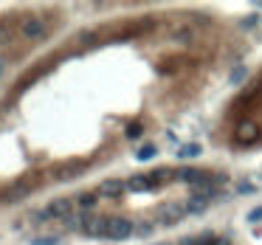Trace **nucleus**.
Listing matches in <instances>:
<instances>
[{
    "mask_svg": "<svg viewBox=\"0 0 262 245\" xmlns=\"http://www.w3.org/2000/svg\"><path fill=\"white\" fill-rule=\"evenodd\" d=\"M209 203H212V200H206V197H197V195H192L189 200H186V211H189V215H197V211H203V208H206Z\"/></svg>",
    "mask_w": 262,
    "mask_h": 245,
    "instance_id": "f8f14e48",
    "label": "nucleus"
},
{
    "mask_svg": "<svg viewBox=\"0 0 262 245\" xmlns=\"http://www.w3.org/2000/svg\"><path fill=\"white\" fill-rule=\"evenodd\" d=\"M135 158H138V161H150V158H155V147H153V144H144V147L135 152Z\"/></svg>",
    "mask_w": 262,
    "mask_h": 245,
    "instance_id": "2eb2a0df",
    "label": "nucleus"
},
{
    "mask_svg": "<svg viewBox=\"0 0 262 245\" xmlns=\"http://www.w3.org/2000/svg\"><path fill=\"white\" fill-rule=\"evenodd\" d=\"M166 178H169V172H166V169H155V172H150V180H153V186H155V183H161V180H166Z\"/></svg>",
    "mask_w": 262,
    "mask_h": 245,
    "instance_id": "f3484780",
    "label": "nucleus"
},
{
    "mask_svg": "<svg viewBox=\"0 0 262 245\" xmlns=\"http://www.w3.org/2000/svg\"><path fill=\"white\" fill-rule=\"evenodd\" d=\"M96 200H99V195H93V192H85V195L76 197V203H79L82 208H93V206H96Z\"/></svg>",
    "mask_w": 262,
    "mask_h": 245,
    "instance_id": "4468645a",
    "label": "nucleus"
},
{
    "mask_svg": "<svg viewBox=\"0 0 262 245\" xmlns=\"http://www.w3.org/2000/svg\"><path fill=\"white\" fill-rule=\"evenodd\" d=\"M200 152H203L200 144H183L181 152H178V158H183V161H186V158H197Z\"/></svg>",
    "mask_w": 262,
    "mask_h": 245,
    "instance_id": "ddd939ff",
    "label": "nucleus"
},
{
    "mask_svg": "<svg viewBox=\"0 0 262 245\" xmlns=\"http://www.w3.org/2000/svg\"><path fill=\"white\" fill-rule=\"evenodd\" d=\"M181 183H186V186H200V183H206V180H212V172H206V169H181L175 175Z\"/></svg>",
    "mask_w": 262,
    "mask_h": 245,
    "instance_id": "20e7f679",
    "label": "nucleus"
},
{
    "mask_svg": "<svg viewBox=\"0 0 262 245\" xmlns=\"http://www.w3.org/2000/svg\"><path fill=\"white\" fill-rule=\"evenodd\" d=\"M214 245H228V239H217V242H214Z\"/></svg>",
    "mask_w": 262,
    "mask_h": 245,
    "instance_id": "a878e982",
    "label": "nucleus"
},
{
    "mask_svg": "<svg viewBox=\"0 0 262 245\" xmlns=\"http://www.w3.org/2000/svg\"><path fill=\"white\" fill-rule=\"evenodd\" d=\"M133 231H135L133 220H124V217H110V231H107V239H127Z\"/></svg>",
    "mask_w": 262,
    "mask_h": 245,
    "instance_id": "7ed1b4c3",
    "label": "nucleus"
},
{
    "mask_svg": "<svg viewBox=\"0 0 262 245\" xmlns=\"http://www.w3.org/2000/svg\"><path fill=\"white\" fill-rule=\"evenodd\" d=\"M135 231H138L141 237H147V234H153V226H144V223H141V226L135 228Z\"/></svg>",
    "mask_w": 262,
    "mask_h": 245,
    "instance_id": "b1692460",
    "label": "nucleus"
},
{
    "mask_svg": "<svg viewBox=\"0 0 262 245\" xmlns=\"http://www.w3.org/2000/svg\"><path fill=\"white\" fill-rule=\"evenodd\" d=\"M127 135H130V138H138V135H141V124H130Z\"/></svg>",
    "mask_w": 262,
    "mask_h": 245,
    "instance_id": "5701e85b",
    "label": "nucleus"
},
{
    "mask_svg": "<svg viewBox=\"0 0 262 245\" xmlns=\"http://www.w3.org/2000/svg\"><path fill=\"white\" fill-rule=\"evenodd\" d=\"M34 186H37V183H34L31 178H25V180H17V183H14L12 189L6 192V200H12V203H14V200H23V197L28 195V192L34 189Z\"/></svg>",
    "mask_w": 262,
    "mask_h": 245,
    "instance_id": "1a4fd4ad",
    "label": "nucleus"
},
{
    "mask_svg": "<svg viewBox=\"0 0 262 245\" xmlns=\"http://www.w3.org/2000/svg\"><path fill=\"white\" fill-rule=\"evenodd\" d=\"M34 245H56V237H37Z\"/></svg>",
    "mask_w": 262,
    "mask_h": 245,
    "instance_id": "4be33fe9",
    "label": "nucleus"
},
{
    "mask_svg": "<svg viewBox=\"0 0 262 245\" xmlns=\"http://www.w3.org/2000/svg\"><path fill=\"white\" fill-rule=\"evenodd\" d=\"M127 189L130 192H147V189H153V180H150V175H133L127 180Z\"/></svg>",
    "mask_w": 262,
    "mask_h": 245,
    "instance_id": "9b49d317",
    "label": "nucleus"
},
{
    "mask_svg": "<svg viewBox=\"0 0 262 245\" xmlns=\"http://www.w3.org/2000/svg\"><path fill=\"white\" fill-rule=\"evenodd\" d=\"M12 40V28L6 23H0V43H9Z\"/></svg>",
    "mask_w": 262,
    "mask_h": 245,
    "instance_id": "a211bd4d",
    "label": "nucleus"
},
{
    "mask_svg": "<svg viewBox=\"0 0 262 245\" xmlns=\"http://www.w3.org/2000/svg\"><path fill=\"white\" fill-rule=\"evenodd\" d=\"M93 37H96V31H82V34H79V40H82L85 45H91V43H93Z\"/></svg>",
    "mask_w": 262,
    "mask_h": 245,
    "instance_id": "412c9836",
    "label": "nucleus"
},
{
    "mask_svg": "<svg viewBox=\"0 0 262 245\" xmlns=\"http://www.w3.org/2000/svg\"><path fill=\"white\" fill-rule=\"evenodd\" d=\"M245 76H248V71L240 65V68H234V71H231V76H228V79H231V85H240V82H245Z\"/></svg>",
    "mask_w": 262,
    "mask_h": 245,
    "instance_id": "dca6fc26",
    "label": "nucleus"
},
{
    "mask_svg": "<svg viewBox=\"0 0 262 245\" xmlns=\"http://www.w3.org/2000/svg\"><path fill=\"white\" fill-rule=\"evenodd\" d=\"M3 71H6V56H0V76H3Z\"/></svg>",
    "mask_w": 262,
    "mask_h": 245,
    "instance_id": "393cba45",
    "label": "nucleus"
},
{
    "mask_svg": "<svg viewBox=\"0 0 262 245\" xmlns=\"http://www.w3.org/2000/svg\"><path fill=\"white\" fill-rule=\"evenodd\" d=\"M183 215H186V206H175V203H166V206H161V208H158L161 223H169V226L181 223V220H183Z\"/></svg>",
    "mask_w": 262,
    "mask_h": 245,
    "instance_id": "0eeeda50",
    "label": "nucleus"
},
{
    "mask_svg": "<svg viewBox=\"0 0 262 245\" xmlns=\"http://www.w3.org/2000/svg\"><path fill=\"white\" fill-rule=\"evenodd\" d=\"M51 217H68L73 211V200L71 197H60V200H51L48 208H45Z\"/></svg>",
    "mask_w": 262,
    "mask_h": 245,
    "instance_id": "6e6552de",
    "label": "nucleus"
},
{
    "mask_svg": "<svg viewBox=\"0 0 262 245\" xmlns=\"http://www.w3.org/2000/svg\"><path fill=\"white\" fill-rule=\"evenodd\" d=\"M172 40H175V43H192V40H195V28H192L189 23L175 25V28H172Z\"/></svg>",
    "mask_w": 262,
    "mask_h": 245,
    "instance_id": "9d476101",
    "label": "nucleus"
},
{
    "mask_svg": "<svg viewBox=\"0 0 262 245\" xmlns=\"http://www.w3.org/2000/svg\"><path fill=\"white\" fill-rule=\"evenodd\" d=\"M45 217H51L48 211H31L28 220H31V223H45Z\"/></svg>",
    "mask_w": 262,
    "mask_h": 245,
    "instance_id": "6ab92c4d",
    "label": "nucleus"
},
{
    "mask_svg": "<svg viewBox=\"0 0 262 245\" xmlns=\"http://www.w3.org/2000/svg\"><path fill=\"white\" fill-rule=\"evenodd\" d=\"M124 192H127V183H124V180L107 178V180H102V183H99V192H96V195H99V197H122Z\"/></svg>",
    "mask_w": 262,
    "mask_h": 245,
    "instance_id": "423d86ee",
    "label": "nucleus"
},
{
    "mask_svg": "<svg viewBox=\"0 0 262 245\" xmlns=\"http://www.w3.org/2000/svg\"><path fill=\"white\" fill-rule=\"evenodd\" d=\"M82 231L88 237H107L110 217H82Z\"/></svg>",
    "mask_w": 262,
    "mask_h": 245,
    "instance_id": "f03ea898",
    "label": "nucleus"
},
{
    "mask_svg": "<svg viewBox=\"0 0 262 245\" xmlns=\"http://www.w3.org/2000/svg\"><path fill=\"white\" fill-rule=\"evenodd\" d=\"M256 138H259V127L254 121H243L234 130V144L237 147H251V144H256Z\"/></svg>",
    "mask_w": 262,
    "mask_h": 245,
    "instance_id": "f257e3e1",
    "label": "nucleus"
},
{
    "mask_svg": "<svg viewBox=\"0 0 262 245\" xmlns=\"http://www.w3.org/2000/svg\"><path fill=\"white\" fill-rule=\"evenodd\" d=\"M20 31H23L25 40H43L45 37V23L40 17H25L23 25H20Z\"/></svg>",
    "mask_w": 262,
    "mask_h": 245,
    "instance_id": "39448f33",
    "label": "nucleus"
},
{
    "mask_svg": "<svg viewBox=\"0 0 262 245\" xmlns=\"http://www.w3.org/2000/svg\"><path fill=\"white\" fill-rule=\"evenodd\" d=\"M248 220H251V223H259V220H262V206L251 208V211H248Z\"/></svg>",
    "mask_w": 262,
    "mask_h": 245,
    "instance_id": "aec40b11",
    "label": "nucleus"
}]
</instances>
